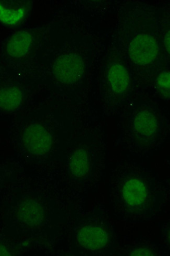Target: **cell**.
Returning a JSON list of instances; mask_svg holds the SVG:
<instances>
[{
    "mask_svg": "<svg viewBox=\"0 0 170 256\" xmlns=\"http://www.w3.org/2000/svg\"><path fill=\"white\" fill-rule=\"evenodd\" d=\"M116 184L117 202L123 218L142 222L153 218L164 202V192L153 175L140 164L126 162Z\"/></svg>",
    "mask_w": 170,
    "mask_h": 256,
    "instance_id": "cell-1",
    "label": "cell"
},
{
    "mask_svg": "<svg viewBox=\"0 0 170 256\" xmlns=\"http://www.w3.org/2000/svg\"><path fill=\"white\" fill-rule=\"evenodd\" d=\"M167 127L152 110H137L122 128V142L125 150L136 156H145L160 145L167 132Z\"/></svg>",
    "mask_w": 170,
    "mask_h": 256,
    "instance_id": "cell-2",
    "label": "cell"
},
{
    "mask_svg": "<svg viewBox=\"0 0 170 256\" xmlns=\"http://www.w3.org/2000/svg\"><path fill=\"white\" fill-rule=\"evenodd\" d=\"M53 70L60 82L68 84H73L82 78L84 64L82 59L76 54L63 55L55 60Z\"/></svg>",
    "mask_w": 170,
    "mask_h": 256,
    "instance_id": "cell-3",
    "label": "cell"
},
{
    "mask_svg": "<svg viewBox=\"0 0 170 256\" xmlns=\"http://www.w3.org/2000/svg\"><path fill=\"white\" fill-rule=\"evenodd\" d=\"M76 238L80 246L84 250L98 252L107 248L110 236L103 228L96 225H86L77 232Z\"/></svg>",
    "mask_w": 170,
    "mask_h": 256,
    "instance_id": "cell-4",
    "label": "cell"
},
{
    "mask_svg": "<svg viewBox=\"0 0 170 256\" xmlns=\"http://www.w3.org/2000/svg\"><path fill=\"white\" fill-rule=\"evenodd\" d=\"M132 60L139 65L152 62L156 58L158 46L155 38L150 35L141 34L132 40L129 48Z\"/></svg>",
    "mask_w": 170,
    "mask_h": 256,
    "instance_id": "cell-5",
    "label": "cell"
},
{
    "mask_svg": "<svg viewBox=\"0 0 170 256\" xmlns=\"http://www.w3.org/2000/svg\"><path fill=\"white\" fill-rule=\"evenodd\" d=\"M23 140L29 152L35 155L47 153L52 144L50 134L44 126L39 124H31L26 128Z\"/></svg>",
    "mask_w": 170,
    "mask_h": 256,
    "instance_id": "cell-6",
    "label": "cell"
},
{
    "mask_svg": "<svg viewBox=\"0 0 170 256\" xmlns=\"http://www.w3.org/2000/svg\"><path fill=\"white\" fill-rule=\"evenodd\" d=\"M107 80L112 92L124 95L129 92L131 80L128 71L121 64L114 63L107 72Z\"/></svg>",
    "mask_w": 170,
    "mask_h": 256,
    "instance_id": "cell-7",
    "label": "cell"
},
{
    "mask_svg": "<svg viewBox=\"0 0 170 256\" xmlns=\"http://www.w3.org/2000/svg\"><path fill=\"white\" fill-rule=\"evenodd\" d=\"M92 158L87 148L79 147L72 154L69 162L71 174L78 178L88 176L91 172Z\"/></svg>",
    "mask_w": 170,
    "mask_h": 256,
    "instance_id": "cell-8",
    "label": "cell"
},
{
    "mask_svg": "<svg viewBox=\"0 0 170 256\" xmlns=\"http://www.w3.org/2000/svg\"><path fill=\"white\" fill-rule=\"evenodd\" d=\"M32 38L26 31H19L9 40L7 45L8 54L13 58L24 56L29 51Z\"/></svg>",
    "mask_w": 170,
    "mask_h": 256,
    "instance_id": "cell-9",
    "label": "cell"
},
{
    "mask_svg": "<svg viewBox=\"0 0 170 256\" xmlns=\"http://www.w3.org/2000/svg\"><path fill=\"white\" fill-rule=\"evenodd\" d=\"M18 216L21 220L29 226H36L43 219V211L34 201H27L19 208Z\"/></svg>",
    "mask_w": 170,
    "mask_h": 256,
    "instance_id": "cell-10",
    "label": "cell"
},
{
    "mask_svg": "<svg viewBox=\"0 0 170 256\" xmlns=\"http://www.w3.org/2000/svg\"><path fill=\"white\" fill-rule=\"evenodd\" d=\"M22 100V94L16 88H6L1 90L0 106L5 111H13L18 108Z\"/></svg>",
    "mask_w": 170,
    "mask_h": 256,
    "instance_id": "cell-11",
    "label": "cell"
},
{
    "mask_svg": "<svg viewBox=\"0 0 170 256\" xmlns=\"http://www.w3.org/2000/svg\"><path fill=\"white\" fill-rule=\"evenodd\" d=\"M24 14V8L9 9L2 5L0 7V17H1V22L4 24L15 25L22 20Z\"/></svg>",
    "mask_w": 170,
    "mask_h": 256,
    "instance_id": "cell-12",
    "label": "cell"
},
{
    "mask_svg": "<svg viewBox=\"0 0 170 256\" xmlns=\"http://www.w3.org/2000/svg\"><path fill=\"white\" fill-rule=\"evenodd\" d=\"M155 87L157 92L166 100H170V71H164L156 80Z\"/></svg>",
    "mask_w": 170,
    "mask_h": 256,
    "instance_id": "cell-13",
    "label": "cell"
},
{
    "mask_svg": "<svg viewBox=\"0 0 170 256\" xmlns=\"http://www.w3.org/2000/svg\"><path fill=\"white\" fill-rule=\"evenodd\" d=\"M129 256H153L155 253L153 250L144 246H135L129 250Z\"/></svg>",
    "mask_w": 170,
    "mask_h": 256,
    "instance_id": "cell-14",
    "label": "cell"
},
{
    "mask_svg": "<svg viewBox=\"0 0 170 256\" xmlns=\"http://www.w3.org/2000/svg\"><path fill=\"white\" fill-rule=\"evenodd\" d=\"M163 238L170 249V222L167 223L163 228Z\"/></svg>",
    "mask_w": 170,
    "mask_h": 256,
    "instance_id": "cell-15",
    "label": "cell"
},
{
    "mask_svg": "<svg viewBox=\"0 0 170 256\" xmlns=\"http://www.w3.org/2000/svg\"><path fill=\"white\" fill-rule=\"evenodd\" d=\"M164 44L167 52L170 54V30L168 32L165 36Z\"/></svg>",
    "mask_w": 170,
    "mask_h": 256,
    "instance_id": "cell-16",
    "label": "cell"
},
{
    "mask_svg": "<svg viewBox=\"0 0 170 256\" xmlns=\"http://www.w3.org/2000/svg\"><path fill=\"white\" fill-rule=\"evenodd\" d=\"M168 186L169 187L170 191V179L169 180Z\"/></svg>",
    "mask_w": 170,
    "mask_h": 256,
    "instance_id": "cell-17",
    "label": "cell"
}]
</instances>
